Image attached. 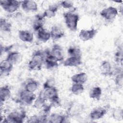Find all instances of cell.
I'll list each match as a JSON object with an SVG mask.
<instances>
[{
	"instance_id": "7402d4cb",
	"label": "cell",
	"mask_w": 123,
	"mask_h": 123,
	"mask_svg": "<svg viewBox=\"0 0 123 123\" xmlns=\"http://www.w3.org/2000/svg\"><path fill=\"white\" fill-rule=\"evenodd\" d=\"M39 86V83L33 79L27 80L25 83L24 89L30 92L34 93Z\"/></svg>"
},
{
	"instance_id": "d590c367",
	"label": "cell",
	"mask_w": 123,
	"mask_h": 123,
	"mask_svg": "<svg viewBox=\"0 0 123 123\" xmlns=\"http://www.w3.org/2000/svg\"><path fill=\"white\" fill-rule=\"evenodd\" d=\"M60 5L64 9H70L74 7V2L71 0H63L60 3Z\"/></svg>"
},
{
	"instance_id": "9c48e42d",
	"label": "cell",
	"mask_w": 123,
	"mask_h": 123,
	"mask_svg": "<svg viewBox=\"0 0 123 123\" xmlns=\"http://www.w3.org/2000/svg\"><path fill=\"white\" fill-rule=\"evenodd\" d=\"M98 33L96 29L92 28L89 29H82L78 34L79 39L83 41H87L92 39Z\"/></svg>"
},
{
	"instance_id": "8992f818",
	"label": "cell",
	"mask_w": 123,
	"mask_h": 123,
	"mask_svg": "<svg viewBox=\"0 0 123 123\" xmlns=\"http://www.w3.org/2000/svg\"><path fill=\"white\" fill-rule=\"evenodd\" d=\"M41 91L46 100H49L50 102H54L60 100L58 90L56 86L43 89Z\"/></svg>"
},
{
	"instance_id": "d4e9b609",
	"label": "cell",
	"mask_w": 123,
	"mask_h": 123,
	"mask_svg": "<svg viewBox=\"0 0 123 123\" xmlns=\"http://www.w3.org/2000/svg\"><path fill=\"white\" fill-rule=\"evenodd\" d=\"M71 81L74 83L84 84L88 79V76L85 72H80L73 75L71 77Z\"/></svg>"
},
{
	"instance_id": "4dcf8cb0",
	"label": "cell",
	"mask_w": 123,
	"mask_h": 123,
	"mask_svg": "<svg viewBox=\"0 0 123 123\" xmlns=\"http://www.w3.org/2000/svg\"><path fill=\"white\" fill-rule=\"evenodd\" d=\"M67 53L69 56L82 57L81 49L75 46H71L67 49Z\"/></svg>"
},
{
	"instance_id": "e575fe53",
	"label": "cell",
	"mask_w": 123,
	"mask_h": 123,
	"mask_svg": "<svg viewBox=\"0 0 123 123\" xmlns=\"http://www.w3.org/2000/svg\"><path fill=\"white\" fill-rule=\"evenodd\" d=\"M53 86H55V80L54 77H50L44 83L43 85V89Z\"/></svg>"
},
{
	"instance_id": "3957f363",
	"label": "cell",
	"mask_w": 123,
	"mask_h": 123,
	"mask_svg": "<svg viewBox=\"0 0 123 123\" xmlns=\"http://www.w3.org/2000/svg\"><path fill=\"white\" fill-rule=\"evenodd\" d=\"M26 118L25 111L21 108L15 109L10 112L7 116L3 118L2 122L12 123H22Z\"/></svg>"
},
{
	"instance_id": "d6a6232c",
	"label": "cell",
	"mask_w": 123,
	"mask_h": 123,
	"mask_svg": "<svg viewBox=\"0 0 123 123\" xmlns=\"http://www.w3.org/2000/svg\"><path fill=\"white\" fill-rule=\"evenodd\" d=\"M112 118L117 121H122L123 116V111L122 108H117L113 110L111 113Z\"/></svg>"
},
{
	"instance_id": "7a4b0ae2",
	"label": "cell",
	"mask_w": 123,
	"mask_h": 123,
	"mask_svg": "<svg viewBox=\"0 0 123 123\" xmlns=\"http://www.w3.org/2000/svg\"><path fill=\"white\" fill-rule=\"evenodd\" d=\"M63 17L68 29L72 32L76 31L80 19L79 15L73 11H68L63 13Z\"/></svg>"
},
{
	"instance_id": "f1b7e54d",
	"label": "cell",
	"mask_w": 123,
	"mask_h": 123,
	"mask_svg": "<svg viewBox=\"0 0 123 123\" xmlns=\"http://www.w3.org/2000/svg\"><path fill=\"white\" fill-rule=\"evenodd\" d=\"M85 90L83 84L73 83L70 88L71 92L75 95H78L82 94Z\"/></svg>"
},
{
	"instance_id": "6da1fadb",
	"label": "cell",
	"mask_w": 123,
	"mask_h": 123,
	"mask_svg": "<svg viewBox=\"0 0 123 123\" xmlns=\"http://www.w3.org/2000/svg\"><path fill=\"white\" fill-rule=\"evenodd\" d=\"M45 54V51L37 50L33 52L31 60L28 63V68L30 71H38L42 68L44 64Z\"/></svg>"
},
{
	"instance_id": "8d00e7d4",
	"label": "cell",
	"mask_w": 123,
	"mask_h": 123,
	"mask_svg": "<svg viewBox=\"0 0 123 123\" xmlns=\"http://www.w3.org/2000/svg\"><path fill=\"white\" fill-rule=\"evenodd\" d=\"M27 123H40L39 115H33L30 116L27 121Z\"/></svg>"
},
{
	"instance_id": "ac0fdd59",
	"label": "cell",
	"mask_w": 123,
	"mask_h": 123,
	"mask_svg": "<svg viewBox=\"0 0 123 123\" xmlns=\"http://www.w3.org/2000/svg\"><path fill=\"white\" fill-rule=\"evenodd\" d=\"M101 74L104 76H110L112 75V67L111 62L107 60L102 62L99 66Z\"/></svg>"
},
{
	"instance_id": "7c38bea8",
	"label": "cell",
	"mask_w": 123,
	"mask_h": 123,
	"mask_svg": "<svg viewBox=\"0 0 123 123\" xmlns=\"http://www.w3.org/2000/svg\"><path fill=\"white\" fill-rule=\"evenodd\" d=\"M45 57L44 64L47 69L52 70L58 66V62L52 57L49 53V50H45Z\"/></svg>"
},
{
	"instance_id": "83f0119b",
	"label": "cell",
	"mask_w": 123,
	"mask_h": 123,
	"mask_svg": "<svg viewBox=\"0 0 123 123\" xmlns=\"http://www.w3.org/2000/svg\"><path fill=\"white\" fill-rule=\"evenodd\" d=\"M58 10V6L57 5H50L47 8L42 14L43 16L46 18H51L54 17Z\"/></svg>"
},
{
	"instance_id": "4fadbf2b",
	"label": "cell",
	"mask_w": 123,
	"mask_h": 123,
	"mask_svg": "<svg viewBox=\"0 0 123 123\" xmlns=\"http://www.w3.org/2000/svg\"><path fill=\"white\" fill-rule=\"evenodd\" d=\"M63 65L67 67H76L82 64V57L69 56L63 61Z\"/></svg>"
},
{
	"instance_id": "2e32d148",
	"label": "cell",
	"mask_w": 123,
	"mask_h": 123,
	"mask_svg": "<svg viewBox=\"0 0 123 123\" xmlns=\"http://www.w3.org/2000/svg\"><path fill=\"white\" fill-rule=\"evenodd\" d=\"M18 36L19 38L24 42L32 43L34 40V34L29 30H20L18 31Z\"/></svg>"
},
{
	"instance_id": "5b68a950",
	"label": "cell",
	"mask_w": 123,
	"mask_h": 123,
	"mask_svg": "<svg viewBox=\"0 0 123 123\" xmlns=\"http://www.w3.org/2000/svg\"><path fill=\"white\" fill-rule=\"evenodd\" d=\"M0 4L4 11L8 13H12L17 11L21 7V1L15 0H0Z\"/></svg>"
},
{
	"instance_id": "4316f807",
	"label": "cell",
	"mask_w": 123,
	"mask_h": 123,
	"mask_svg": "<svg viewBox=\"0 0 123 123\" xmlns=\"http://www.w3.org/2000/svg\"><path fill=\"white\" fill-rule=\"evenodd\" d=\"M102 89L100 87L96 86L92 87L89 91V96L91 99L96 100H99L102 95Z\"/></svg>"
},
{
	"instance_id": "f546056e",
	"label": "cell",
	"mask_w": 123,
	"mask_h": 123,
	"mask_svg": "<svg viewBox=\"0 0 123 123\" xmlns=\"http://www.w3.org/2000/svg\"><path fill=\"white\" fill-rule=\"evenodd\" d=\"M12 25L5 18H1L0 21V27L1 31L4 32H10L12 30Z\"/></svg>"
},
{
	"instance_id": "277c9868",
	"label": "cell",
	"mask_w": 123,
	"mask_h": 123,
	"mask_svg": "<svg viewBox=\"0 0 123 123\" xmlns=\"http://www.w3.org/2000/svg\"><path fill=\"white\" fill-rule=\"evenodd\" d=\"M84 110V105L76 101H71L66 108V115L68 117H77L82 114Z\"/></svg>"
},
{
	"instance_id": "52a82bcc",
	"label": "cell",
	"mask_w": 123,
	"mask_h": 123,
	"mask_svg": "<svg viewBox=\"0 0 123 123\" xmlns=\"http://www.w3.org/2000/svg\"><path fill=\"white\" fill-rule=\"evenodd\" d=\"M18 97L19 102L26 105L32 104L37 98L34 93L28 92L24 89L19 92Z\"/></svg>"
},
{
	"instance_id": "d6986e66",
	"label": "cell",
	"mask_w": 123,
	"mask_h": 123,
	"mask_svg": "<svg viewBox=\"0 0 123 123\" xmlns=\"http://www.w3.org/2000/svg\"><path fill=\"white\" fill-rule=\"evenodd\" d=\"M69 118L66 115L58 113H52L49 116L48 122L51 123H62L66 122Z\"/></svg>"
},
{
	"instance_id": "ba28073f",
	"label": "cell",
	"mask_w": 123,
	"mask_h": 123,
	"mask_svg": "<svg viewBox=\"0 0 123 123\" xmlns=\"http://www.w3.org/2000/svg\"><path fill=\"white\" fill-rule=\"evenodd\" d=\"M118 14V9L113 6H109L104 8L100 12V15L101 17L108 21L114 20Z\"/></svg>"
},
{
	"instance_id": "5bb4252c",
	"label": "cell",
	"mask_w": 123,
	"mask_h": 123,
	"mask_svg": "<svg viewBox=\"0 0 123 123\" xmlns=\"http://www.w3.org/2000/svg\"><path fill=\"white\" fill-rule=\"evenodd\" d=\"M50 33L51 38L54 40H57L62 38L65 35V32L63 29L59 25H53L50 29Z\"/></svg>"
},
{
	"instance_id": "e0dca14e",
	"label": "cell",
	"mask_w": 123,
	"mask_h": 123,
	"mask_svg": "<svg viewBox=\"0 0 123 123\" xmlns=\"http://www.w3.org/2000/svg\"><path fill=\"white\" fill-rule=\"evenodd\" d=\"M13 64L9 61L5 59L1 61L0 63V70L1 75H8L12 70Z\"/></svg>"
},
{
	"instance_id": "44dd1931",
	"label": "cell",
	"mask_w": 123,
	"mask_h": 123,
	"mask_svg": "<svg viewBox=\"0 0 123 123\" xmlns=\"http://www.w3.org/2000/svg\"><path fill=\"white\" fill-rule=\"evenodd\" d=\"M12 95L11 89L9 86L4 85L0 87V104L6 102L9 99Z\"/></svg>"
},
{
	"instance_id": "484cf974",
	"label": "cell",
	"mask_w": 123,
	"mask_h": 123,
	"mask_svg": "<svg viewBox=\"0 0 123 123\" xmlns=\"http://www.w3.org/2000/svg\"><path fill=\"white\" fill-rule=\"evenodd\" d=\"M46 101L47 100L44 98L43 96L42 95V92L40 91L38 96L36 98V99L34 101L32 106L35 109L38 110H42L46 105Z\"/></svg>"
},
{
	"instance_id": "cb8c5ba5",
	"label": "cell",
	"mask_w": 123,
	"mask_h": 123,
	"mask_svg": "<svg viewBox=\"0 0 123 123\" xmlns=\"http://www.w3.org/2000/svg\"><path fill=\"white\" fill-rule=\"evenodd\" d=\"M6 59L14 65L21 62L22 55L19 52L16 51H11L8 53Z\"/></svg>"
},
{
	"instance_id": "8fae6325",
	"label": "cell",
	"mask_w": 123,
	"mask_h": 123,
	"mask_svg": "<svg viewBox=\"0 0 123 123\" xmlns=\"http://www.w3.org/2000/svg\"><path fill=\"white\" fill-rule=\"evenodd\" d=\"M108 110L104 107H99L93 109L89 114V117L92 121L98 120L102 118L107 113Z\"/></svg>"
},
{
	"instance_id": "9a60e30c",
	"label": "cell",
	"mask_w": 123,
	"mask_h": 123,
	"mask_svg": "<svg viewBox=\"0 0 123 123\" xmlns=\"http://www.w3.org/2000/svg\"><path fill=\"white\" fill-rule=\"evenodd\" d=\"M21 7L22 9L27 12H35L38 10L37 2L34 0H23L21 1Z\"/></svg>"
},
{
	"instance_id": "30bf717a",
	"label": "cell",
	"mask_w": 123,
	"mask_h": 123,
	"mask_svg": "<svg viewBox=\"0 0 123 123\" xmlns=\"http://www.w3.org/2000/svg\"><path fill=\"white\" fill-rule=\"evenodd\" d=\"M49 53L53 58L57 62H61L64 60V52L62 47L58 44H55L53 45Z\"/></svg>"
},
{
	"instance_id": "ffe728a7",
	"label": "cell",
	"mask_w": 123,
	"mask_h": 123,
	"mask_svg": "<svg viewBox=\"0 0 123 123\" xmlns=\"http://www.w3.org/2000/svg\"><path fill=\"white\" fill-rule=\"evenodd\" d=\"M45 22V18L42 14H37L34 17L33 22V28L37 32L39 29L44 28Z\"/></svg>"
},
{
	"instance_id": "603a6c76",
	"label": "cell",
	"mask_w": 123,
	"mask_h": 123,
	"mask_svg": "<svg viewBox=\"0 0 123 123\" xmlns=\"http://www.w3.org/2000/svg\"><path fill=\"white\" fill-rule=\"evenodd\" d=\"M36 33L37 39L41 42L45 43L51 38L50 31H48L44 28L39 29Z\"/></svg>"
},
{
	"instance_id": "1f68e13d",
	"label": "cell",
	"mask_w": 123,
	"mask_h": 123,
	"mask_svg": "<svg viewBox=\"0 0 123 123\" xmlns=\"http://www.w3.org/2000/svg\"><path fill=\"white\" fill-rule=\"evenodd\" d=\"M123 59L122 46H118L117 50L114 54V60L118 64H122Z\"/></svg>"
},
{
	"instance_id": "836d02e7",
	"label": "cell",
	"mask_w": 123,
	"mask_h": 123,
	"mask_svg": "<svg viewBox=\"0 0 123 123\" xmlns=\"http://www.w3.org/2000/svg\"><path fill=\"white\" fill-rule=\"evenodd\" d=\"M114 81L115 84L119 88H122L123 85V72L118 73L114 75Z\"/></svg>"
}]
</instances>
